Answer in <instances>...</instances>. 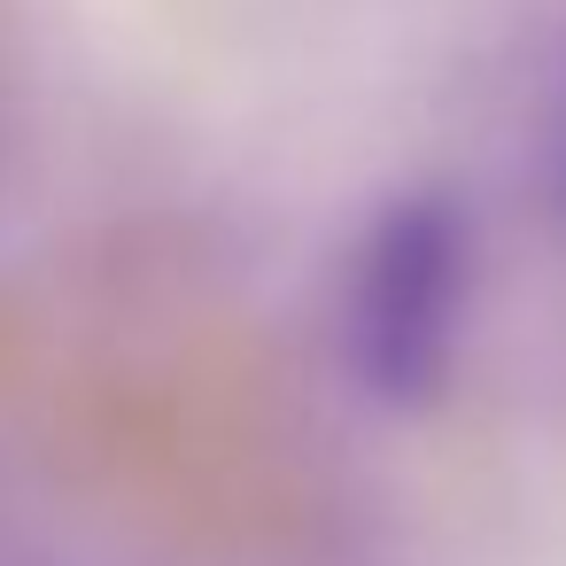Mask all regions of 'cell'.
<instances>
[{
	"instance_id": "obj_1",
	"label": "cell",
	"mask_w": 566,
	"mask_h": 566,
	"mask_svg": "<svg viewBox=\"0 0 566 566\" xmlns=\"http://www.w3.org/2000/svg\"><path fill=\"white\" fill-rule=\"evenodd\" d=\"M473 264L481 233L458 187H403L365 218L334 303L342 373L365 403L434 411L450 396L473 334Z\"/></svg>"
},
{
	"instance_id": "obj_2",
	"label": "cell",
	"mask_w": 566,
	"mask_h": 566,
	"mask_svg": "<svg viewBox=\"0 0 566 566\" xmlns=\"http://www.w3.org/2000/svg\"><path fill=\"white\" fill-rule=\"evenodd\" d=\"M551 187H558V210H566V109H558V133H551Z\"/></svg>"
}]
</instances>
